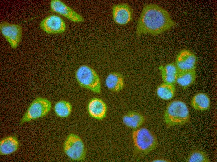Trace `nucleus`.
Listing matches in <instances>:
<instances>
[{
	"label": "nucleus",
	"instance_id": "obj_20",
	"mask_svg": "<svg viewBox=\"0 0 217 162\" xmlns=\"http://www.w3.org/2000/svg\"><path fill=\"white\" fill-rule=\"evenodd\" d=\"M72 109V106L68 102L60 101L57 102L54 107V110L58 117L65 118L68 117L70 114Z\"/></svg>",
	"mask_w": 217,
	"mask_h": 162
},
{
	"label": "nucleus",
	"instance_id": "obj_9",
	"mask_svg": "<svg viewBox=\"0 0 217 162\" xmlns=\"http://www.w3.org/2000/svg\"><path fill=\"white\" fill-rule=\"evenodd\" d=\"M112 12L115 22L119 25H124L132 20L133 11L128 4L122 3L113 5Z\"/></svg>",
	"mask_w": 217,
	"mask_h": 162
},
{
	"label": "nucleus",
	"instance_id": "obj_15",
	"mask_svg": "<svg viewBox=\"0 0 217 162\" xmlns=\"http://www.w3.org/2000/svg\"><path fill=\"white\" fill-rule=\"evenodd\" d=\"M105 84L110 90L118 92L121 90L123 87L124 79L119 73L113 72L110 73L105 80Z\"/></svg>",
	"mask_w": 217,
	"mask_h": 162
},
{
	"label": "nucleus",
	"instance_id": "obj_17",
	"mask_svg": "<svg viewBox=\"0 0 217 162\" xmlns=\"http://www.w3.org/2000/svg\"><path fill=\"white\" fill-rule=\"evenodd\" d=\"M19 146L18 140L15 136L6 137L0 142V153L2 155H8L16 151Z\"/></svg>",
	"mask_w": 217,
	"mask_h": 162
},
{
	"label": "nucleus",
	"instance_id": "obj_18",
	"mask_svg": "<svg viewBox=\"0 0 217 162\" xmlns=\"http://www.w3.org/2000/svg\"><path fill=\"white\" fill-rule=\"evenodd\" d=\"M196 72L195 69L179 71L176 83L183 87H187L192 84L195 80Z\"/></svg>",
	"mask_w": 217,
	"mask_h": 162
},
{
	"label": "nucleus",
	"instance_id": "obj_1",
	"mask_svg": "<svg viewBox=\"0 0 217 162\" xmlns=\"http://www.w3.org/2000/svg\"><path fill=\"white\" fill-rule=\"evenodd\" d=\"M167 10L155 3L145 4L137 20L136 33L157 35L166 31L176 25Z\"/></svg>",
	"mask_w": 217,
	"mask_h": 162
},
{
	"label": "nucleus",
	"instance_id": "obj_6",
	"mask_svg": "<svg viewBox=\"0 0 217 162\" xmlns=\"http://www.w3.org/2000/svg\"><path fill=\"white\" fill-rule=\"evenodd\" d=\"M51 107V102L48 99L38 97L31 103L23 116L20 124L43 117L48 114Z\"/></svg>",
	"mask_w": 217,
	"mask_h": 162
},
{
	"label": "nucleus",
	"instance_id": "obj_11",
	"mask_svg": "<svg viewBox=\"0 0 217 162\" xmlns=\"http://www.w3.org/2000/svg\"><path fill=\"white\" fill-rule=\"evenodd\" d=\"M50 6L52 11L58 13L73 21L80 22L83 21L81 15L60 0H51Z\"/></svg>",
	"mask_w": 217,
	"mask_h": 162
},
{
	"label": "nucleus",
	"instance_id": "obj_8",
	"mask_svg": "<svg viewBox=\"0 0 217 162\" xmlns=\"http://www.w3.org/2000/svg\"><path fill=\"white\" fill-rule=\"evenodd\" d=\"M197 61L196 55L190 50L184 49L177 54L175 64L179 71L195 69Z\"/></svg>",
	"mask_w": 217,
	"mask_h": 162
},
{
	"label": "nucleus",
	"instance_id": "obj_13",
	"mask_svg": "<svg viewBox=\"0 0 217 162\" xmlns=\"http://www.w3.org/2000/svg\"><path fill=\"white\" fill-rule=\"evenodd\" d=\"M122 119L125 126L134 130L139 127L145 121L143 115L135 111L128 112L123 116Z\"/></svg>",
	"mask_w": 217,
	"mask_h": 162
},
{
	"label": "nucleus",
	"instance_id": "obj_14",
	"mask_svg": "<svg viewBox=\"0 0 217 162\" xmlns=\"http://www.w3.org/2000/svg\"><path fill=\"white\" fill-rule=\"evenodd\" d=\"M161 75L164 82L175 84L178 70L175 63H170L160 66Z\"/></svg>",
	"mask_w": 217,
	"mask_h": 162
},
{
	"label": "nucleus",
	"instance_id": "obj_4",
	"mask_svg": "<svg viewBox=\"0 0 217 162\" xmlns=\"http://www.w3.org/2000/svg\"><path fill=\"white\" fill-rule=\"evenodd\" d=\"M75 76L81 86L95 93H100L99 78L96 72L91 68L85 65L80 67L76 72Z\"/></svg>",
	"mask_w": 217,
	"mask_h": 162
},
{
	"label": "nucleus",
	"instance_id": "obj_3",
	"mask_svg": "<svg viewBox=\"0 0 217 162\" xmlns=\"http://www.w3.org/2000/svg\"><path fill=\"white\" fill-rule=\"evenodd\" d=\"M132 138L134 145V154L136 157H141L149 153L154 150L157 145V138L146 128L134 129L132 132Z\"/></svg>",
	"mask_w": 217,
	"mask_h": 162
},
{
	"label": "nucleus",
	"instance_id": "obj_22",
	"mask_svg": "<svg viewBox=\"0 0 217 162\" xmlns=\"http://www.w3.org/2000/svg\"><path fill=\"white\" fill-rule=\"evenodd\" d=\"M152 161L154 162H170L171 160L167 159L158 158L154 159Z\"/></svg>",
	"mask_w": 217,
	"mask_h": 162
},
{
	"label": "nucleus",
	"instance_id": "obj_19",
	"mask_svg": "<svg viewBox=\"0 0 217 162\" xmlns=\"http://www.w3.org/2000/svg\"><path fill=\"white\" fill-rule=\"evenodd\" d=\"M175 84L163 82L159 85L156 89V93L161 99L167 100L172 99L176 92Z\"/></svg>",
	"mask_w": 217,
	"mask_h": 162
},
{
	"label": "nucleus",
	"instance_id": "obj_12",
	"mask_svg": "<svg viewBox=\"0 0 217 162\" xmlns=\"http://www.w3.org/2000/svg\"><path fill=\"white\" fill-rule=\"evenodd\" d=\"M88 109L89 115L96 119L102 120L106 116V106L100 99L96 98L91 99L88 104Z\"/></svg>",
	"mask_w": 217,
	"mask_h": 162
},
{
	"label": "nucleus",
	"instance_id": "obj_16",
	"mask_svg": "<svg viewBox=\"0 0 217 162\" xmlns=\"http://www.w3.org/2000/svg\"><path fill=\"white\" fill-rule=\"evenodd\" d=\"M191 105L195 109L205 111L208 110L210 106V100L205 93H200L195 94L191 101Z\"/></svg>",
	"mask_w": 217,
	"mask_h": 162
},
{
	"label": "nucleus",
	"instance_id": "obj_7",
	"mask_svg": "<svg viewBox=\"0 0 217 162\" xmlns=\"http://www.w3.org/2000/svg\"><path fill=\"white\" fill-rule=\"evenodd\" d=\"M0 29L11 47L13 49L17 48L22 38V31L21 26L4 21L0 24Z\"/></svg>",
	"mask_w": 217,
	"mask_h": 162
},
{
	"label": "nucleus",
	"instance_id": "obj_21",
	"mask_svg": "<svg viewBox=\"0 0 217 162\" xmlns=\"http://www.w3.org/2000/svg\"><path fill=\"white\" fill-rule=\"evenodd\" d=\"M187 162H209L210 160L206 154L202 150H196L193 151L187 157Z\"/></svg>",
	"mask_w": 217,
	"mask_h": 162
},
{
	"label": "nucleus",
	"instance_id": "obj_5",
	"mask_svg": "<svg viewBox=\"0 0 217 162\" xmlns=\"http://www.w3.org/2000/svg\"><path fill=\"white\" fill-rule=\"evenodd\" d=\"M64 152L71 160L82 161L85 158L86 150L83 141L80 137L73 133L70 134L63 145Z\"/></svg>",
	"mask_w": 217,
	"mask_h": 162
},
{
	"label": "nucleus",
	"instance_id": "obj_10",
	"mask_svg": "<svg viewBox=\"0 0 217 162\" xmlns=\"http://www.w3.org/2000/svg\"><path fill=\"white\" fill-rule=\"evenodd\" d=\"M40 28L49 34H57L64 32L66 25L61 18L55 15L49 16L44 19L40 24Z\"/></svg>",
	"mask_w": 217,
	"mask_h": 162
},
{
	"label": "nucleus",
	"instance_id": "obj_2",
	"mask_svg": "<svg viewBox=\"0 0 217 162\" xmlns=\"http://www.w3.org/2000/svg\"><path fill=\"white\" fill-rule=\"evenodd\" d=\"M164 119L168 128L187 124L190 119L189 108L182 101L173 100L167 105L164 113Z\"/></svg>",
	"mask_w": 217,
	"mask_h": 162
}]
</instances>
